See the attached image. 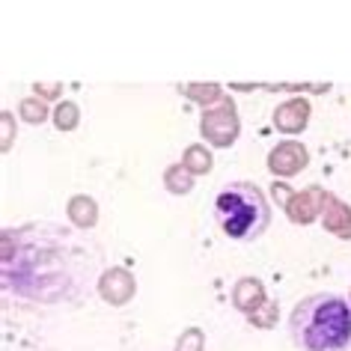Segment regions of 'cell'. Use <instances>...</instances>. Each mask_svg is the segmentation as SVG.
Returning <instances> with one entry per match:
<instances>
[{
    "instance_id": "6da1fadb",
    "label": "cell",
    "mask_w": 351,
    "mask_h": 351,
    "mask_svg": "<svg viewBox=\"0 0 351 351\" xmlns=\"http://www.w3.org/2000/svg\"><path fill=\"white\" fill-rule=\"evenodd\" d=\"M289 333L301 351H346L351 342V306L330 292L310 295L295 304Z\"/></svg>"
},
{
    "instance_id": "7a4b0ae2",
    "label": "cell",
    "mask_w": 351,
    "mask_h": 351,
    "mask_svg": "<svg viewBox=\"0 0 351 351\" xmlns=\"http://www.w3.org/2000/svg\"><path fill=\"white\" fill-rule=\"evenodd\" d=\"M215 221L232 241H253L268 230L271 206L265 194L250 182H232L215 199Z\"/></svg>"
},
{
    "instance_id": "3957f363",
    "label": "cell",
    "mask_w": 351,
    "mask_h": 351,
    "mask_svg": "<svg viewBox=\"0 0 351 351\" xmlns=\"http://www.w3.org/2000/svg\"><path fill=\"white\" fill-rule=\"evenodd\" d=\"M348 306H351V292H348Z\"/></svg>"
}]
</instances>
